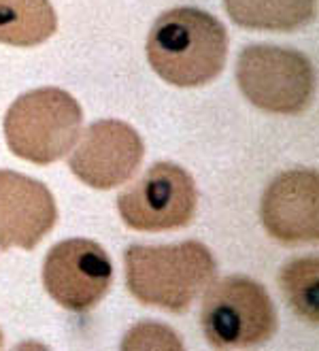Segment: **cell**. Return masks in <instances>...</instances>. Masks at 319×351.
Segmentation results:
<instances>
[{
    "label": "cell",
    "mask_w": 319,
    "mask_h": 351,
    "mask_svg": "<svg viewBox=\"0 0 319 351\" xmlns=\"http://www.w3.org/2000/svg\"><path fill=\"white\" fill-rule=\"evenodd\" d=\"M228 32L215 15L196 7L164 11L147 36V60L170 86L200 88L226 64Z\"/></svg>",
    "instance_id": "cell-1"
},
{
    "label": "cell",
    "mask_w": 319,
    "mask_h": 351,
    "mask_svg": "<svg viewBox=\"0 0 319 351\" xmlns=\"http://www.w3.org/2000/svg\"><path fill=\"white\" fill-rule=\"evenodd\" d=\"M126 285L147 306L183 313L215 277V258L198 241L130 245L123 254Z\"/></svg>",
    "instance_id": "cell-2"
},
{
    "label": "cell",
    "mask_w": 319,
    "mask_h": 351,
    "mask_svg": "<svg viewBox=\"0 0 319 351\" xmlns=\"http://www.w3.org/2000/svg\"><path fill=\"white\" fill-rule=\"evenodd\" d=\"M83 111L60 88H38L21 94L5 117L9 149L34 164H51L67 156L79 138Z\"/></svg>",
    "instance_id": "cell-3"
},
{
    "label": "cell",
    "mask_w": 319,
    "mask_h": 351,
    "mask_svg": "<svg viewBox=\"0 0 319 351\" xmlns=\"http://www.w3.org/2000/svg\"><path fill=\"white\" fill-rule=\"evenodd\" d=\"M202 330L217 349L258 347L276 330V311L264 287L243 275L209 283L202 304Z\"/></svg>",
    "instance_id": "cell-4"
},
{
    "label": "cell",
    "mask_w": 319,
    "mask_h": 351,
    "mask_svg": "<svg viewBox=\"0 0 319 351\" xmlns=\"http://www.w3.org/2000/svg\"><path fill=\"white\" fill-rule=\"evenodd\" d=\"M237 81L251 105L279 115L305 111L315 90L311 60L276 45L245 47L237 62Z\"/></svg>",
    "instance_id": "cell-5"
},
{
    "label": "cell",
    "mask_w": 319,
    "mask_h": 351,
    "mask_svg": "<svg viewBox=\"0 0 319 351\" xmlns=\"http://www.w3.org/2000/svg\"><path fill=\"white\" fill-rule=\"evenodd\" d=\"M196 183L175 162L154 164L117 198V209L126 226L141 232H162L189 226L196 215Z\"/></svg>",
    "instance_id": "cell-6"
},
{
    "label": "cell",
    "mask_w": 319,
    "mask_h": 351,
    "mask_svg": "<svg viewBox=\"0 0 319 351\" xmlns=\"http://www.w3.org/2000/svg\"><path fill=\"white\" fill-rule=\"evenodd\" d=\"M113 283V264L90 239L56 243L43 264V285L64 308L85 313L94 308Z\"/></svg>",
    "instance_id": "cell-7"
},
{
    "label": "cell",
    "mask_w": 319,
    "mask_h": 351,
    "mask_svg": "<svg viewBox=\"0 0 319 351\" xmlns=\"http://www.w3.org/2000/svg\"><path fill=\"white\" fill-rule=\"evenodd\" d=\"M143 154V138L130 123L100 119L85 128L69 158V167L90 188L113 190L139 171Z\"/></svg>",
    "instance_id": "cell-8"
},
{
    "label": "cell",
    "mask_w": 319,
    "mask_h": 351,
    "mask_svg": "<svg viewBox=\"0 0 319 351\" xmlns=\"http://www.w3.org/2000/svg\"><path fill=\"white\" fill-rule=\"evenodd\" d=\"M266 232L285 245L319 241V177L311 169H296L272 179L262 196Z\"/></svg>",
    "instance_id": "cell-9"
},
{
    "label": "cell",
    "mask_w": 319,
    "mask_h": 351,
    "mask_svg": "<svg viewBox=\"0 0 319 351\" xmlns=\"http://www.w3.org/2000/svg\"><path fill=\"white\" fill-rule=\"evenodd\" d=\"M56 219V200L45 183L15 171H0V250H34Z\"/></svg>",
    "instance_id": "cell-10"
},
{
    "label": "cell",
    "mask_w": 319,
    "mask_h": 351,
    "mask_svg": "<svg viewBox=\"0 0 319 351\" xmlns=\"http://www.w3.org/2000/svg\"><path fill=\"white\" fill-rule=\"evenodd\" d=\"M234 24L249 30L292 32L315 17V0H224Z\"/></svg>",
    "instance_id": "cell-11"
},
{
    "label": "cell",
    "mask_w": 319,
    "mask_h": 351,
    "mask_svg": "<svg viewBox=\"0 0 319 351\" xmlns=\"http://www.w3.org/2000/svg\"><path fill=\"white\" fill-rule=\"evenodd\" d=\"M58 17L49 0H0V43L34 47L56 32Z\"/></svg>",
    "instance_id": "cell-12"
},
{
    "label": "cell",
    "mask_w": 319,
    "mask_h": 351,
    "mask_svg": "<svg viewBox=\"0 0 319 351\" xmlns=\"http://www.w3.org/2000/svg\"><path fill=\"white\" fill-rule=\"evenodd\" d=\"M317 260L315 258H296L281 268V290L294 308L298 317L307 319L309 324H317V306H319V292H317Z\"/></svg>",
    "instance_id": "cell-13"
},
{
    "label": "cell",
    "mask_w": 319,
    "mask_h": 351,
    "mask_svg": "<svg viewBox=\"0 0 319 351\" xmlns=\"http://www.w3.org/2000/svg\"><path fill=\"white\" fill-rule=\"evenodd\" d=\"M143 347L179 349V347H183V343L170 328H164L160 324H141L126 337L123 349H143Z\"/></svg>",
    "instance_id": "cell-14"
},
{
    "label": "cell",
    "mask_w": 319,
    "mask_h": 351,
    "mask_svg": "<svg viewBox=\"0 0 319 351\" xmlns=\"http://www.w3.org/2000/svg\"><path fill=\"white\" fill-rule=\"evenodd\" d=\"M0 347H3V332H0Z\"/></svg>",
    "instance_id": "cell-15"
}]
</instances>
